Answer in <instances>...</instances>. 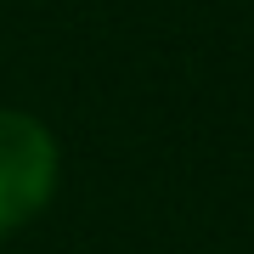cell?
<instances>
[{"instance_id": "cell-1", "label": "cell", "mask_w": 254, "mask_h": 254, "mask_svg": "<svg viewBox=\"0 0 254 254\" xmlns=\"http://www.w3.org/2000/svg\"><path fill=\"white\" fill-rule=\"evenodd\" d=\"M63 153L57 136L23 108H0V237L28 226L51 203Z\"/></svg>"}]
</instances>
